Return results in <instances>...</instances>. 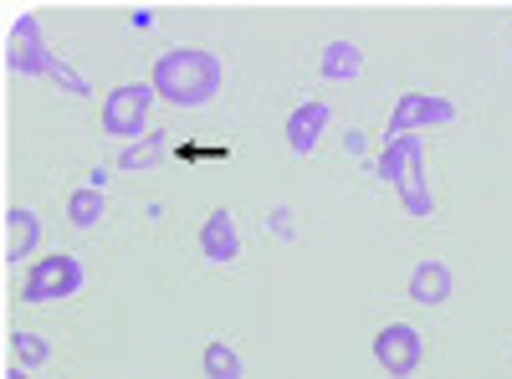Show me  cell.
<instances>
[{"label": "cell", "mask_w": 512, "mask_h": 379, "mask_svg": "<svg viewBox=\"0 0 512 379\" xmlns=\"http://www.w3.org/2000/svg\"><path fill=\"white\" fill-rule=\"evenodd\" d=\"M221 57L216 52H200V47H175L164 52L149 72V88L154 98H164L169 108H205L210 98L221 93Z\"/></svg>", "instance_id": "obj_1"}, {"label": "cell", "mask_w": 512, "mask_h": 379, "mask_svg": "<svg viewBox=\"0 0 512 379\" xmlns=\"http://www.w3.org/2000/svg\"><path fill=\"white\" fill-rule=\"evenodd\" d=\"M374 170H379L384 185H395L405 216H415V221H431L436 216V195H431V180H425V139L420 134L390 139Z\"/></svg>", "instance_id": "obj_2"}, {"label": "cell", "mask_w": 512, "mask_h": 379, "mask_svg": "<svg viewBox=\"0 0 512 379\" xmlns=\"http://www.w3.org/2000/svg\"><path fill=\"white\" fill-rule=\"evenodd\" d=\"M6 72H16V77H52V82H62V88L77 93V98H88V93H93V88H88V77H77L62 57L47 52L36 16H26V11L11 21V36H6Z\"/></svg>", "instance_id": "obj_3"}, {"label": "cell", "mask_w": 512, "mask_h": 379, "mask_svg": "<svg viewBox=\"0 0 512 379\" xmlns=\"http://www.w3.org/2000/svg\"><path fill=\"white\" fill-rule=\"evenodd\" d=\"M88 287V272L72 251H52V257H41L26 282H21V303H72L77 292Z\"/></svg>", "instance_id": "obj_4"}, {"label": "cell", "mask_w": 512, "mask_h": 379, "mask_svg": "<svg viewBox=\"0 0 512 379\" xmlns=\"http://www.w3.org/2000/svg\"><path fill=\"white\" fill-rule=\"evenodd\" d=\"M149 108H154V88H149V82H123V88H113L103 98V134L123 139V144L144 139Z\"/></svg>", "instance_id": "obj_5"}, {"label": "cell", "mask_w": 512, "mask_h": 379, "mask_svg": "<svg viewBox=\"0 0 512 379\" xmlns=\"http://www.w3.org/2000/svg\"><path fill=\"white\" fill-rule=\"evenodd\" d=\"M461 108L441 93H405L395 108H390V139H405V134H431V129H446L456 123Z\"/></svg>", "instance_id": "obj_6"}, {"label": "cell", "mask_w": 512, "mask_h": 379, "mask_svg": "<svg viewBox=\"0 0 512 379\" xmlns=\"http://www.w3.org/2000/svg\"><path fill=\"white\" fill-rule=\"evenodd\" d=\"M374 359L379 369L390 374V379H410L425 359V339H420V328L415 323H384L374 333Z\"/></svg>", "instance_id": "obj_7"}, {"label": "cell", "mask_w": 512, "mask_h": 379, "mask_svg": "<svg viewBox=\"0 0 512 379\" xmlns=\"http://www.w3.org/2000/svg\"><path fill=\"white\" fill-rule=\"evenodd\" d=\"M328 103L323 98H308V103H297L292 113H287V123H282V139H287V149L297 154V159H308V154H318V144H323V129H328Z\"/></svg>", "instance_id": "obj_8"}, {"label": "cell", "mask_w": 512, "mask_h": 379, "mask_svg": "<svg viewBox=\"0 0 512 379\" xmlns=\"http://www.w3.org/2000/svg\"><path fill=\"white\" fill-rule=\"evenodd\" d=\"M200 257L210 267H231L241 257V226H236L231 210H210L200 221Z\"/></svg>", "instance_id": "obj_9"}, {"label": "cell", "mask_w": 512, "mask_h": 379, "mask_svg": "<svg viewBox=\"0 0 512 379\" xmlns=\"http://www.w3.org/2000/svg\"><path fill=\"white\" fill-rule=\"evenodd\" d=\"M451 287H456V277H451V267H446L441 257L415 262V272H410V282H405L410 303H420V308H441V303H451Z\"/></svg>", "instance_id": "obj_10"}, {"label": "cell", "mask_w": 512, "mask_h": 379, "mask_svg": "<svg viewBox=\"0 0 512 379\" xmlns=\"http://www.w3.org/2000/svg\"><path fill=\"white\" fill-rule=\"evenodd\" d=\"M41 241V216L31 205H6V262H26Z\"/></svg>", "instance_id": "obj_11"}, {"label": "cell", "mask_w": 512, "mask_h": 379, "mask_svg": "<svg viewBox=\"0 0 512 379\" xmlns=\"http://www.w3.org/2000/svg\"><path fill=\"white\" fill-rule=\"evenodd\" d=\"M318 72L328 77V82H354L359 72H364V52L354 47V41H323V57H318Z\"/></svg>", "instance_id": "obj_12"}, {"label": "cell", "mask_w": 512, "mask_h": 379, "mask_svg": "<svg viewBox=\"0 0 512 379\" xmlns=\"http://www.w3.org/2000/svg\"><path fill=\"white\" fill-rule=\"evenodd\" d=\"M200 369H205V379H246V359H241V349L226 344V339H210V344H205Z\"/></svg>", "instance_id": "obj_13"}, {"label": "cell", "mask_w": 512, "mask_h": 379, "mask_svg": "<svg viewBox=\"0 0 512 379\" xmlns=\"http://www.w3.org/2000/svg\"><path fill=\"white\" fill-rule=\"evenodd\" d=\"M103 210H108V195L93 190V185H82V190L67 195V221H72L77 231H93V226L103 221Z\"/></svg>", "instance_id": "obj_14"}, {"label": "cell", "mask_w": 512, "mask_h": 379, "mask_svg": "<svg viewBox=\"0 0 512 379\" xmlns=\"http://www.w3.org/2000/svg\"><path fill=\"white\" fill-rule=\"evenodd\" d=\"M11 354H16L21 369H36V364L52 359V344L41 339V333H11Z\"/></svg>", "instance_id": "obj_15"}, {"label": "cell", "mask_w": 512, "mask_h": 379, "mask_svg": "<svg viewBox=\"0 0 512 379\" xmlns=\"http://www.w3.org/2000/svg\"><path fill=\"white\" fill-rule=\"evenodd\" d=\"M159 159H164V134L159 139H144V144H128L118 154V170H154Z\"/></svg>", "instance_id": "obj_16"}, {"label": "cell", "mask_w": 512, "mask_h": 379, "mask_svg": "<svg viewBox=\"0 0 512 379\" xmlns=\"http://www.w3.org/2000/svg\"><path fill=\"white\" fill-rule=\"evenodd\" d=\"M267 231H272L277 241H297V210H292V205H272V210H267Z\"/></svg>", "instance_id": "obj_17"}, {"label": "cell", "mask_w": 512, "mask_h": 379, "mask_svg": "<svg viewBox=\"0 0 512 379\" xmlns=\"http://www.w3.org/2000/svg\"><path fill=\"white\" fill-rule=\"evenodd\" d=\"M128 26H134V31H149V26H154V11H128Z\"/></svg>", "instance_id": "obj_18"}, {"label": "cell", "mask_w": 512, "mask_h": 379, "mask_svg": "<svg viewBox=\"0 0 512 379\" xmlns=\"http://www.w3.org/2000/svg\"><path fill=\"white\" fill-rule=\"evenodd\" d=\"M344 149H349V154H364V134L349 129V134H344Z\"/></svg>", "instance_id": "obj_19"}, {"label": "cell", "mask_w": 512, "mask_h": 379, "mask_svg": "<svg viewBox=\"0 0 512 379\" xmlns=\"http://www.w3.org/2000/svg\"><path fill=\"white\" fill-rule=\"evenodd\" d=\"M6 379H31V374H26L21 364H11V369H6Z\"/></svg>", "instance_id": "obj_20"}]
</instances>
